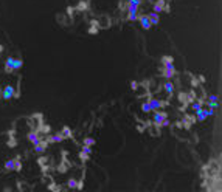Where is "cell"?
Segmentation results:
<instances>
[{
	"label": "cell",
	"mask_w": 222,
	"mask_h": 192,
	"mask_svg": "<svg viewBox=\"0 0 222 192\" xmlns=\"http://www.w3.org/2000/svg\"><path fill=\"white\" fill-rule=\"evenodd\" d=\"M142 112H144V113L152 112V108H151V106H149V102H148V101H144V102L142 104Z\"/></svg>",
	"instance_id": "22"
},
{
	"label": "cell",
	"mask_w": 222,
	"mask_h": 192,
	"mask_svg": "<svg viewBox=\"0 0 222 192\" xmlns=\"http://www.w3.org/2000/svg\"><path fill=\"white\" fill-rule=\"evenodd\" d=\"M26 140H28L30 142H33V144H36V142H39L42 140V136L39 135V132L31 130V132H28V135H26Z\"/></svg>",
	"instance_id": "11"
},
{
	"label": "cell",
	"mask_w": 222,
	"mask_h": 192,
	"mask_svg": "<svg viewBox=\"0 0 222 192\" xmlns=\"http://www.w3.org/2000/svg\"><path fill=\"white\" fill-rule=\"evenodd\" d=\"M138 17H140V13H138V11H127V17H124V20L135 22V20H138Z\"/></svg>",
	"instance_id": "18"
},
{
	"label": "cell",
	"mask_w": 222,
	"mask_h": 192,
	"mask_svg": "<svg viewBox=\"0 0 222 192\" xmlns=\"http://www.w3.org/2000/svg\"><path fill=\"white\" fill-rule=\"evenodd\" d=\"M196 121H199V123H202V121H205L207 119V113H205V108L204 107H200L199 110H196Z\"/></svg>",
	"instance_id": "16"
},
{
	"label": "cell",
	"mask_w": 222,
	"mask_h": 192,
	"mask_svg": "<svg viewBox=\"0 0 222 192\" xmlns=\"http://www.w3.org/2000/svg\"><path fill=\"white\" fill-rule=\"evenodd\" d=\"M165 118H168V113H166V112H162V108H160V110H154L152 124L155 125V127L162 129V123H163V119H165Z\"/></svg>",
	"instance_id": "6"
},
{
	"label": "cell",
	"mask_w": 222,
	"mask_h": 192,
	"mask_svg": "<svg viewBox=\"0 0 222 192\" xmlns=\"http://www.w3.org/2000/svg\"><path fill=\"white\" fill-rule=\"evenodd\" d=\"M47 146H48L47 140L42 138L39 142H36V144H34V152H36V153H44V152L47 150Z\"/></svg>",
	"instance_id": "10"
},
{
	"label": "cell",
	"mask_w": 222,
	"mask_h": 192,
	"mask_svg": "<svg viewBox=\"0 0 222 192\" xmlns=\"http://www.w3.org/2000/svg\"><path fill=\"white\" fill-rule=\"evenodd\" d=\"M83 144H84V146H93V144H95V140L90 138V136H85V138L83 140Z\"/></svg>",
	"instance_id": "24"
},
{
	"label": "cell",
	"mask_w": 222,
	"mask_h": 192,
	"mask_svg": "<svg viewBox=\"0 0 222 192\" xmlns=\"http://www.w3.org/2000/svg\"><path fill=\"white\" fill-rule=\"evenodd\" d=\"M118 9H120V11H126L127 9V2L120 0V2H118Z\"/></svg>",
	"instance_id": "27"
},
{
	"label": "cell",
	"mask_w": 222,
	"mask_h": 192,
	"mask_svg": "<svg viewBox=\"0 0 222 192\" xmlns=\"http://www.w3.org/2000/svg\"><path fill=\"white\" fill-rule=\"evenodd\" d=\"M59 133L62 135V138H64V140H72V138H73L72 129H70L68 125H64V127L61 129V132H59Z\"/></svg>",
	"instance_id": "13"
},
{
	"label": "cell",
	"mask_w": 222,
	"mask_h": 192,
	"mask_svg": "<svg viewBox=\"0 0 222 192\" xmlns=\"http://www.w3.org/2000/svg\"><path fill=\"white\" fill-rule=\"evenodd\" d=\"M67 169H68V167H67V164H65V163H61V164L58 166V172H59V174H65V172H67Z\"/></svg>",
	"instance_id": "25"
},
{
	"label": "cell",
	"mask_w": 222,
	"mask_h": 192,
	"mask_svg": "<svg viewBox=\"0 0 222 192\" xmlns=\"http://www.w3.org/2000/svg\"><path fill=\"white\" fill-rule=\"evenodd\" d=\"M67 188L68 189H83V181H79L78 178L72 177L67 180Z\"/></svg>",
	"instance_id": "9"
},
{
	"label": "cell",
	"mask_w": 222,
	"mask_h": 192,
	"mask_svg": "<svg viewBox=\"0 0 222 192\" xmlns=\"http://www.w3.org/2000/svg\"><path fill=\"white\" fill-rule=\"evenodd\" d=\"M79 158H81V160H83V161H87V160H89V158H90V155H89V153H87V152H84V150H81V152H79Z\"/></svg>",
	"instance_id": "28"
},
{
	"label": "cell",
	"mask_w": 222,
	"mask_h": 192,
	"mask_svg": "<svg viewBox=\"0 0 222 192\" xmlns=\"http://www.w3.org/2000/svg\"><path fill=\"white\" fill-rule=\"evenodd\" d=\"M22 59L19 57H8L6 62H5V71L6 73H14V71H17L19 68H22Z\"/></svg>",
	"instance_id": "1"
},
{
	"label": "cell",
	"mask_w": 222,
	"mask_h": 192,
	"mask_svg": "<svg viewBox=\"0 0 222 192\" xmlns=\"http://www.w3.org/2000/svg\"><path fill=\"white\" fill-rule=\"evenodd\" d=\"M45 140L48 144H58V142H62L64 138H62V135L59 133V132H56V133H48L45 136Z\"/></svg>",
	"instance_id": "8"
},
{
	"label": "cell",
	"mask_w": 222,
	"mask_h": 192,
	"mask_svg": "<svg viewBox=\"0 0 222 192\" xmlns=\"http://www.w3.org/2000/svg\"><path fill=\"white\" fill-rule=\"evenodd\" d=\"M0 93H2V87H0Z\"/></svg>",
	"instance_id": "31"
},
{
	"label": "cell",
	"mask_w": 222,
	"mask_h": 192,
	"mask_svg": "<svg viewBox=\"0 0 222 192\" xmlns=\"http://www.w3.org/2000/svg\"><path fill=\"white\" fill-rule=\"evenodd\" d=\"M148 102H149L151 108H152V112H154V110H160V108L166 107V104H168V102H165V101H160L159 98H149V96H148Z\"/></svg>",
	"instance_id": "7"
},
{
	"label": "cell",
	"mask_w": 222,
	"mask_h": 192,
	"mask_svg": "<svg viewBox=\"0 0 222 192\" xmlns=\"http://www.w3.org/2000/svg\"><path fill=\"white\" fill-rule=\"evenodd\" d=\"M138 22H140V25H142V28H143V30H149L151 26H152V25H151V22H149L148 14H140Z\"/></svg>",
	"instance_id": "12"
},
{
	"label": "cell",
	"mask_w": 222,
	"mask_h": 192,
	"mask_svg": "<svg viewBox=\"0 0 222 192\" xmlns=\"http://www.w3.org/2000/svg\"><path fill=\"white\" fill-rule=\"evenodd\" d=\"M138 85H140V82H137V81H132V82H131V89H132L134 91L138 89Z\"/></svg>",
	"instance_id": "29"
},
{
	"label": "cell",
	"mask_w": 222,
	"mask_h": 192,
	"mask_svg": "<svg viewBox=\"0 0 222 192\" xmlns=\"http://www.w3.org/2000/svg\"><path fill=\"white\" fill-rule=\"evenodd\" d=\"M163 89H165L166 93H169V95H174V91H176V87H174V84H172L171 81H165L163 82Z\"/></svg>",
	"instance_id": "17"
},
{
	"label": "cell",
	"mask_w": 222,
	"mask_h": 192,
	"mask_svg": "<svg viewBox=\"0 0 222 192\" xmlns=\"http://www.w3.org/2000/svg\"><path fill=\"white\" fill-rule=\"evenodd\" d=\"M143 5V0H127V6H134V8H140Z\"/></svg>",
	"instance_id": "21"
},
{
	"label": "cell",
	"mask_w": 222,
	"mask_h": 192,
	"mask_svg": "<svg viewBox=\"0 0 222 192\" xmlns=\"http://www.w3.org/2000/svg\"><path fill=\"white\" fill-rule=\"evenodd\" d=\"M89 2H85V0H81V2L78 3V6H76V9L78 11H81V13H84V11H89Z\"/></svg>",
	"instance_id": "20"
},
{
	"label": "cell",
	"mask_w": 222,
	"mask_h": 192,
	"mask_svg": "<svg viewBox=\"0 0 222 192\" xmlns=\"http://www.w3.org/2000/svg\"><path fill=\"white\" fill-rule=\"evenodd\" d=\"M162 65H163V64H168V62H174V57H172V56H162Z\"/></svg>",
	"instance_id": "26"
},
{
	"label": "cell",
	"mask_w": 222,
	"mask_h": 192,
	"mask_svg": "<svg viewBox=\"0 0 222 192\" xmlns=\"http://www.w3.org/2000/svg\"><path fill=\"white\" fill-rule=\"evenodd\" d=\"M3 167H5V171H6V172H11V171L20 172L23 166H22V161H20V157H16L14 160H8V161H5Z\"/></svg>",
	"instance_id": "3"
},
{
	"label": "cell",
	"mask_w": 222,
	"mask_h": 192,
	"mask_svg": "<svg viewBox=\"0 0 222 192\" xmlns=\"http://www.w3.org/2000/svg\"><path fill=\"white\" fill-rule=\"evenodd\" d=\"M160 73L165 79H172L174 76L177 74V70L174 67V62H168V64H163L160 68Z\"/></svg>",
	"instance_id": "2"
},
{
	"label": "cell",
	"mask_w": 222,
	"mask_h": 192,
	"mask_svg": "<svg viewBox=\"0 0 222 192\" xmlns=\"http://www.w3.org/2000/svg\"><path fill=\"white\" fill-rule=\"evenodd\" d=\"M0 96H2L5 101H8V99H13V98H17L19 93H17V90H16L13 85H6V87H3V89H2Z\"/></svg>",
	"instance_id": "4"
},
{
	"label": "cell",
	"mask_w": 222,
	"mask_h": 192,
	"mask_svg": "<svg viewBox=\"0 0 222 192\" xmlns=\"http://www.w3.org/2000/svg\"><path fill=\"white\" fill-rule=\"evenodd\" d=\"M34 130H36V132H39V133H44V135L51 133V127H50L48 124H39Z\"/></svg>",
	"instance_id": "14"
},
{
	"label": "cell",
	"mask_w": 222,
	"mask_h": 192,
	"mask_svg": "<svg viewBox=\"0 0 222 192\" xmlns=\"http://www.w3.org/2000/svg\"><path fill=\"white\" fill-rule=\"evenodd\" d=\"M89 34H98L100 33V28H98V22L93 20L92 22V26H89V30H87Z\"/></svg>",
	"instance_id": "19"
},
{
	"label": "cell",
	"mask_w": 222,
	"mask_h": 192,
	"mask_svg": "<svg viewBox=\"0 0 222 192\" xmlns=\"http://www.w3.org/2000/svg\"><path fill=\"white\" fill-rule=\"evenodd\" d=\"M6 146H8V147H16V146H17V140L14 138V135H13V136H9V138H8Z\"/></svg>",
	"instance_id": "23"
},
{
	"label": "cell",
	"mask_w": 222,
	"mask_h": 192,
	"mask_svg": "<svg viewBox=\"0 0 222 192\" xmlns=\"http://www.w3.org/2000/svg\"><path fill=\"white\" fill-rule=\"evenodd\" d=\"M152 11L157 14H160V13H169V5H168L166 0H155V2L152 3Z\"/></svg>",
	"instance_id": "5"
},
{
	"label": "cell",
	"mask_w": 222,
	"mask_h": 192,
	"mask_svg": "<svg viewBox=\"0 0 222 192\" xmlns=\"http://www.w3.org/2000/svg\"><path fill=\"white\" fill-rule=\"evenodd\" d=\"M148 17H149L151 25H159V23H160V14L154 13V11H151V13L148 14Z\"/></svg>",
	"instance_id": "15"
},
{
	"label": "cell",
	"mask_w": 222,
	"mask_h": 192,
	"mask_svg": "<svg viewBox=\"0 0 222 192\" xmlns=\"http://www.w3.org/2000/svg\"><path fill=\"white\" fill-rule=\"evenodd\" d=\"M168 125H171V121H169V118H165L163 123H162V129H163V127H168Z\"/></svg>",
	"instance_id": "30"
}]
</instances>
